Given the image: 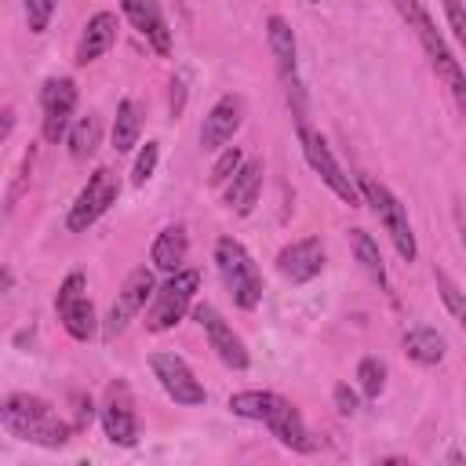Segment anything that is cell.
I'll return each mask as SVG.
<instances>
[{"label": "cell", "instance_id": "12", "mask_svg": "<svg viewBox=\"0 0 466 466\" xmlns=\"http://www.w3.org/2000/svg\"><path fill=\"white\" fill-rule=\"evenodd\" d=\"M153 288H157L153 269H149V266H135V269L124 277V284H120L116 299H113V306H109V313H106L102 335H106V339L124 335V328H127V324H131V320H135V317L146 309V302H149Z\"/></svg>", "mask_w": 466, "mask_h": 466}, {"label": "cell", "instance_id": "4", "mask_svg": "<svg viewBox=\"0 0 466 466\" xmlns=\"http://www.w3.org/2000/svg\"><path fill=\"white\" fill-rule=\"evenodd\" d=\"M353 182H357L360 204H368V208H371V215L379 218V226L390 233V240H393L397 255H400L404 262H415L419 244H415V229H411V218H408L404 200H400V197H397L390 186L375 182L371 175H357Z\"/></svg>", "mask_w": 466, "mask_h": 466}, {"label": "cell", "instance_id": "31", "mask_svg": "<svg viewBox=\"0 0 466 466\" xmlns=\"http://www.w3.org/2000/svg\"><path fill=\"white\" fill-rule=\"evenodd\" d=\"M331 400H335V408H339V415H357L360 411V397H357V390H350L346 382H339L335 390H331Z\"/></svg>", "mask_w": 466, "mask_h": 466}, {"label": "cell", "instance_id": "21", "mask_svg": "<svg viewBox=\"0 0 466 466\" xmlns=\"http://www.w3.org/2000/svg\"><path fill=\"white\" fill-rule=\"evenodd\" d=\"M186 255H189V233H186L182 222L164 226V229L157 233L153 248H149V262H153V269H160V273L182 269V266H186Z\"/></svg>", "mask_w": 466, "mask_h": 466}, {"label": "cell", "instance_id": "19", "mask_svg": "<svg viewBox=\"0 0 466 466\" xmlns=\"http://www.w3.org/2000/svg\"><path fill=\"white\" fill-rule=\"evenodd\" d=\"M262 178H266V164H262L258 157H244L240 167H237V171L229 175V182H226V193H222L226 208H229L233 215H248V211L258 204Z\"/></svg>", "mask_w": 466, "mask_h": 466}, {"label": "cell", "instance_id": "16", "mask_svg": "<svg viewBox=\"0 0 466 466\" xmlns=\"http://www.w3.org/2000/svg\"><path fill=\"white\" fill-rule=\"evenodd\" d=\"M324 269V244L320 237H299L277 251V273L291 284H309Z\"/></svg>", "mask_w": 466, "mask_h": 466}, {"label": "cell", "instance_id": "11", "mask_svg": "<svg viewBox=\"0 0 466 466\" xmlns=\"http://www.w3.org/2000/svg\"><path fill=\"white\" fill-rule=\"evenodd\" d=\"M98 419H102V430L106 437L116 444V448H135L138 444V411H135V397H131V386L124 379H113L102 393V404H98Z\"/></svg>", "mask_w": 466, "mask_h": 466}, {"label": "cell", "instance_id": "9", "mask_svg": "<svg viewBox=\"0 0 466 466\" xmlns=\"http://www.w3.org/2000/svg\"><path fill=\"white\" fill-rule=\"evenodd\" d=\"M120 197V175L113 167H95L84 182V189L76 193V200L69 204V215H66V229L69 233H84L87 226H95Z\"/></svg>", "mask_w": 466, "mask_h": 466}, {"label": "cell", "instance_id": "22", "mask_svg": "<svg viewBox=\"0 0 466 466\" xmlns=\"http://www.w3.org/2000/svg\"><path fill=\"white\" fill-rule=\"evenodd\" d=\"M400 346H404V353H408L415 364H422V368H437V364L444 360V353H448L444 335H441L437 328H426V324L408 328L404 339H400Z\"/></svg>", "mask_w": 466, "mask_h": 466}, {"label": "cell", "instance_id": "30", "mask_svg": "<svg viewBox=\"0 0 466 466\" xmlns=\"http://www.w3.org/2000/svg\"><path fill=\"white\" fill-rule=\"evenodd\" d=\"M437 277V291H441V299H444V306H448V313L455 317V320H462V313H466V306H462V291H459V284L444 273V269H437L433 273Z\"/></svg>", "mask_w": 466, "mask_h": 466}, {"label": "cell", "instance_id": "5", "mask_svg": "<svg viewBox=\"0 0 466 466\" xmlns=\"http://www.w3.org/2000/svg\"><path fill=\"white\" fill-rule=\"evenodd\" d=\"M215 269H218L226 291L233 295V302L240 309H255L262 302V273H258L255 258L248 255V248L237 237H218L215 240Z\"/></svg>", "mask_w": 466, "mask_h": 466}, {"label": "cell", "instance_id": "25", "mask_svg": "<svg viewBox=\"0 0 466 466\" xmlns=\"http://www.w3.org/2000/svg\"><path fill=\"white\" fill-rule=\"evenodd\" d=\"M66 142H69V157L73 160H87L98 149V142H102V120H98V113H87V116L73 120L69 131H66Z\"/></svg>", "mask_w": 466, "mask_h": 466}, {"label": "cell", "instance_id": "15", "mask_svg": "<svg viewBox=\"0 0 466 466\" xmlns=\"http://www.w3.org/2000/svg\"><path fill=\"white\" fill-rule=\"evenodd\" d=\"M193 320L204 328V335H208V346L215 350V357L226 364V368H233V371H244L248 364H251V353H248V346H244V339L233 331V324L211 306V302H197L193 306Z\"/></svg>", "mask_w": 466, "mask_h": 466}, {"label": "cell", "instance_id": "36", "mask_svg": "<svg viewBox=\"0 0 466 466\" xmlns=\"http://www.w3.org/2000/svg\"><path fill=\"white\" fill-rule=\"evenodd\" d=\"M309 4H320V0H309Z\"/></svg>", "mask_w": 466, "mask_h": 466}, {"label": "cell", "instance_id": "26", "mask_svg": "<svg viewBox=\"0 0 466 466\" xmlns=\"http://www.w3.org/2000/svg\"><path fill=\"white\" fill-rule=\"evenodd\" d=\"M357 386L364 397H379L386 390V364L379 357H360L357 364Z\"/></svg>", "mask_w": 466, "mask_h": 466}, {"label": "cell", "instance_id": "20", "mask_svg": "<svg viewBox=\"0 0 466 466\" xmlns=\"http://www.w3.org/2000/svg\"><path fill=\"white\" fill-rule=\"evenodd\" d=\"M113 44H116V15L113 11H95L84 22V33H80V44H76V62L87 66V62L102 58Z\"/></svg>", "mask_w": 466, "mask_h": 466}, {"label": "cell", "instance_id": "34", "mask_svg": "<svg viewBox=\"0 0 466 466\" xmlns=\"http://www.w3.org/2000/svg\"><path fill=\"white\" fill-rule=\"evenodd\" d=\"M11 131H15V109H0V142H7Z\"/></svg>", "mask_w": 466, "mask_h": 466}, {"label": "cell", "instance_id": "18", "mask_svg": "<svg viewBox=\"0 0 466 466\" xmlns=\"http://www.w3.org/2000/svg\"><path fill=\"white\" fill-rule=\"evenodd\" d=\"M240 124H244V98L240 95H222L200 124V149H222L240 131Z\"/></svg>", "mask_w": 466, "mask_h": 466}, {"label": "cell", "instance_id": "7", "mask_svg": "<svg viewBox=\"0 0 466 466\" xmlns=\"http://www.w3.org/2000/svg\"><path fill=\"white\" fill-rule=\"evenodd\" d=\"M266 44L277 66V76L284 84L288 106L295 113V124L306 120V95H302V76H299V44H295V29L284 15H269L266 18Z\"/></svg>", "mask_w": 466, "mask_h": 466}, {"label": "cell", "instance_id": "35", "mask_svg": "<svg viewBox=\"0 0 466 466\" xmlns=\"http://www.w3.org/2000/svg\"><path fill=\"white\" fill-rule=\"evenodd\" d=\"M11 288V273L7 269H0V291H7Z\"/></svg>", "mask_w": 466, "mask_h": 466}, {"label": "cell", "instance_id": "14", "mask_svg": "<svg viewBox=\"0 0 466 466\" xmlns=\"http://www.w3.org/2000/svg\"><path fill=\"white\" fill-rule=\"evenodd\" d=\"M76 109V80L73 76H51L40 87V135L44 142H62Z\"/></svg>", "mask_w": 466, "mask_h": 466}, {"label": "cell", "instance_id": "27", "mask_svg": "<svg viewBox=\"0 0 466 466\" xmlns=\"http://www.w3.org/2000/svg\"><path fill=\"white\" fill-rule=\"evenodd\" d=\"M157 164H160V142H157V138H149V142L138 149V157H135L131 186H146V182L157 175Z\"/></svg>", "mask_w": 466, "mask_h": 466}, {"label": "cell", "instance_id": "24", "mask_svg": "<svg viewBox=\"0 0 466 466\" xmlns=\"http://www.w3.org/2000/svg\"><path fill=\"white\" fill-rule=\"evenodd\" d=\"M350 244H353V258H357L360 269L379 284V291H390V273H386L382 251H379V244L371 240V233H368V229H350Z\"/></svg>", "mask_w": 466, "mask_h": 466}, {"label": "cell", "instance_id": "8", "mask_svg": "<svg viewBox=\"0 0 466 466\" xmlns=\"http://www.w3.org/2000/svg\"><path fill=\"white\" fill-rule=\"evenodd\" d=\"M55 313L58 324L66 328L69 339L76 342H91L98 331V317H95V302L87 295V277L84 269H69L55 291Z\"/></svg>", "mask_w": 466, "mask_h": 466}, {"label": "cell", "instance_id": "28", "mask_svg": "<svg viewBox=\"0 0 466 466\" xmlns=\"http://www.w3.org/2000/svg\"><path fill=\"white\" fill-rule=\"evenodd\" d=\"M55 7H58V0H22L29 33H47V25L55 18Z\"/></svg>", "mask_w": 466, "mask_h": 466}, {"label": "cell", "instance_id": "32", "mask_svg": "<svg viewBox=\"0 0 466 466\" xmlns=\"http://www.w3.org/2000/svg\"><path fill=\"white\" fill-rule=\"evenodd\" d=\"M444 4V18H448V29L455 40H466V11H462V0H441Z\"/></svg>", "mask_w": 466, "mask_h": 466}, {"label": "cell", "instance_id": "13", "mask_svg": "<svg viewBox=\"0 0 466 466\" xmlns=\"http://www.w3.org/2000/svg\"><path fill=\"white\" fill-rule=\"evenodd\" d=\"M149 371H153V379L160 382V390H164L175 404H182V408H197V404L208 400L204 382L193 375V368H189L178 353H171V350L153 353V357H149Z\"/></svg>", "mask_w": 466, "mask_h": 466}, {"label": "cell", "instance_id": "17", "mask_svg": "<svg viewBox=\"0 0 466 466\" xmlns=\"http://www.w3.org/2000/svg\"><path fill=\"white\" fill-rule=\"evenodd\" d=\"M120 11L157 55H171V25L164 18L160 0H120Z\"/></svg>", "mask_w": 466, "mask_h": 466}, {"label": "cell", "instance_id": "29", "mask_svg": "<svg viewBox=\"0 0 466 466\" xmlns=\"http://www.w3.org/2000/svg\"><path fill=\"white\" fill-rule=\"evenodd\" d=\"M240 160H244L240 146H222L218 160L211 164V186H226V182H229V175L240 167Z\"/></svg>", "mask_w": 466, "mask_h": 466}, {"label": "cell", "instance_id": "3", "mask_svg": "<svg viewBox=\"0 0 466 466\" xmlns=\"http://www.w3.org/2000/svg\"><path fill=\"white\" fill-rule=\"evenodd\" d=\"M393 7L408 22V29L415 33V40L422 44V51H426L437 80H444V87L451 91V98L462 106L466 102V73H462V62L455 58V51L448 47V40L441 36L433 15L422 7V0H393Z\"/></svg>", "mask_w": 466, "mask_h": 466}, {"label": "cell", "instance_id": "2", "mask_svg": "<svg viewBox=\"0 0 466 466\" xmlns=\"http://www.w3.org/2000/svg\"><path fill=\"white\" fill-rule=\"evenodd\" d=\"M229 411L240 415V419H248V422H262L291 451H302L306 455V451L317 448V441L306 430L302 411L288 397H280L273 390H240V393L229 397Z\"/></svg>", "mask_w": 466, "mask_h": 466}, {"label": "cell", "instance_id": "33", "mask_svg": "<svg viewBox=\"0 0 466 466\" xmlns=\"http://www.w3.org/2000/svg\"><path fill=\"white\" fill-rule=\"evenodd\" d=\"M182 106H186V76L178 73V76L171 80V116H178Z\"/></svg>", "mask_w": 466, "mask_h": 466}, {"label": "cell", "instance_id": "10", "mask_svg": "<svg viewBox=\"0 0 466 466\" xmlns=\"http://www.w3.org/2000/svg\"><path fill=\"white\" fill-rule=\"evenodd\" d=\"M299 146H302V157H306V164L320 175V182L342 200V204H350V208H357L360 204V193H357V182L342 171V164L335 160V153H331V146H328V138L320 135V131H313L306 120L299 124Z\"/></svg>", "mask_w": 466, "mask_h": 466}, {"label": "cell", "instance_id": "6", "mask_svg": "<svg viewBox=\"0 0 466 466\" xmlns=\"http://www.w3.org/2000/svg\"><path fill=\"white\" fill-rule=\"evenodd\" d=\"M197 291H200V273L197 269H189V266H182V269H175V273H167L164 277V284H157L153 288V295H149V309H146V328L149 331H171L189 309H193V299H197Z\"/></svg>", "mask_w": 466, "mask_h": 466}, {"label": "cell", "instance_id": "23", "mask_svg": "<svg viewBox=\"0 0 466 466\" xmlns=\"http://www.w3.org/2000/svg\"><path fill=\"white\" fill-rule=\"evenodd\" d=\"M142 116L146 113H142L138 98H120L116 116H113V127H109V142H113L116 153H131L138 146V138H142Z\"/></svg>", "mask_w": 466, "mask_h": 466}, {"label": "cell", "instance_id": "1", "mask_svg": "<svg viewBox=\"0 0 466 466\" xmlns=\"http://www.w3.org/2000/svg\"><path fill=\"white\" fill-rule=\"evenodd\" d=\"M0 426L7 430V437L47 451L66 448L73 441V426L36 393H7L0 400Z\"/></svg>", "mask_w": 466, "mask_h": 466}]
</instances>
